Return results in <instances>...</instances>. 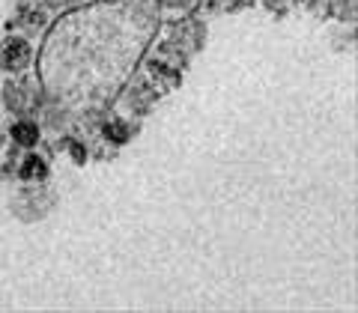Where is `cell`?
<instances>
[{
    "mask_svg": "<svg viewBox=\"0 0 358 313\" xmlns=\"http://www.w3.org/2000/svg\"><path fill=\"white\" fill-rule=\"evenodd\" d=\"M24 173H33L30 179H39V176H45V164L39 159H27L24 164H21V176Z\"/></svg>",
    "mask_w": 358,
    "mask_h": 313,
    "instance_id": "cell-2",
    "label": "cell"
},
{
    "mask_svg": "<svg viewBox=\"0 0 358 313\" xmlns=\"http://www.w3.org/2000/svg\"><path fill=\"white\" fill-rule=\"evenodd\" d=\"M13 134H15L18 143H24V147H33V143H36V138H39V131H36V126H33V122H18V126L13 129Z\"/></svg>",
    "mask_w": 358,
    "mask_h": 313,
    "instance_id": "cell-1",
    "label": "cell"
}]
</instances>
